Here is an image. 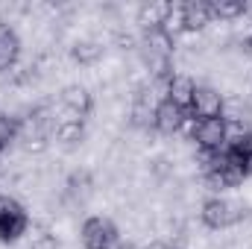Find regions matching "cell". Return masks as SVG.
Returning a JSON list of instances; mask_svg holds the SVG:
<instances>
[{"label":"cell","mask_w":252,"mask_h":249,"mask_svg":"<svg viewBox=\"0 0 252 249\" xmlns=\"http://www.w3.org/2000/svg\"><path fill=\"white\" fill-rule=\"evenodd\" d=\"M250 208L244 202H235L229 196H205L199 205V223L208 232H226L241 223H247Z\"/></svg>","instance_id":"1"},{"label":"cell","mask_w":252,"mask_h":249,"mask_svg":"<svg viewBox=\"0 0 252 249\" xmlns=\"http://www.w3.org/2000/svg\"><path fill=\"white\" fill-rule=\"evenodd\" d=\"M79 244L82 249H121L124 235L109 214H88L79 223Z\"/></svg>","instance_id":"2"},{"label":"cell","mask_w":252,"mask_h":249,"mask_svg":"<svg viewBox=\"0 0 252 249\" xmlns=\"http://www.w3.org/2000/svg\"><path fill=\"white\" fill-rule=\"evenodd\" d=\"M32 226L30 208L15 196H0V244H18Z\"/></svg>","instance_id":"3"},{"label":"cell","mask_w":252,"mask_h":249,"mask_svg":"<svg viewBox=\"0 0 252 249\" xmlns=\"http://www.w3.org/2000/svg\"><path fill=\"white\" fill-rule=\"evenodd\" d=\"M182 132H185V138H188L190 144H196V150H208V153L223 150L226 141H229V124H226V118L188 121Z\"/></svg>","instance_id":"4"},{"label":"cell","mask_w":252,"mask_h":249,"mask_svg":"<svg viewBox=\"0 0 252 249\" xmlns=\"http://www.w3.org/2000/svg\"><path fill=\"white\" fill-rule=\"evenodd\" d=\"M59 109L64 112V118H79V121H88L97 109V100H94V91L88 85H79V82H70L59 91Z\"/></svg>","instance_id":"5"},{"label":"cell","mask_w":252,"mask_h":249,"mask_svg":"<svg viewBox=\"0 0 252 249\" xmlns=\"http://www.w3.org/2000/svg\"><path fill=\"white\" fill-rule=\"evenodd\" d=\"M226 112V94L214 85H205V82H196V91H193V100L188 106L190 121H208V118H223Z\"/></svg>","instance_id":"6"},{"label":"cell","mask_w":252,"mask_h":249,"mask_svg":"<svg viewBox=\"0 0 252 249\" xmlns=\"http://www.w3.org/2000/svg\"><path fill=\"white\" fill-rule=\"evenodd\" d=\"M24 56V41H21V32L15 30L12 21H3L0 18V76L3 73H12Z\"/></svg>","instance_id":"7"},{"label":"cell","mask_w":252,"mask_h":249,"mask_svg":"<svg viewBox=\"0 0 252 249\" xmlns=\"http://www.w3.org/2000/svg\"><path fill=\"white\" fill-rule=\"evenodd\" d=\"M190 121V115L185 109H179L176 103H170V100H161L158 106H156V118H153V132H158V135H164V138H173V135H179L185 124Z\"/></svg>","instance_id":"8"},{"label":"cell","mask_w":252,"mask_h":249,"mask_svg":"<svg viewBox=\"0 0 252 249\" xmlns=\"http://www.w3.org/2000/svg\"><path fill=\"white\" fill-rule=\"evenodd\" d=\"M67 53H70V62L79 64V67H97L106 56V44L100 38L88 35V38H76Z\"/></svg>","instance_id":"9"},{"label":"cell","mask_w":252,"mask_h":249,"mask_svg":"<svg viewBox=\"0 0 252 249\" xmlns=\"http://www.w3.org/2000/svg\"><path fill=\"white\" fill-rule=\"evenodd\" d=\"M193 91H196V79L190 76L188 70H176L170 79H167V88H164V100L176 103L179 109L188 112L190 100H193Z\"/></svg>","instance_id":"10"},{"label":"cell","mask_w":252,"mask_h":249,"mask_svg":"<svg viewBox=\"0 0 252 249\" xmlns=\"http://www.w3.org/2000/svg\"><path fill=\"white\" fill-rule=\"evenodd\" d=\"M182 15H185V35H202L214 24L208 0H188V3H182Z\"/></svg>","instance_id":"11"},{"label":"cell","mask_w":252,"mask_h":249,"mask_svg":"<svg viewBox=\"0 0 252 249\" xmlns=\"http://www.w3.org/2000/svg\"><path fill=\"white\" fill-rule=\"evenodd\" d=\"M85 135H88V124L79 121V118H59L56 126H53V141L64 150L79 147L85 141Z\"/></svg>","instance_id":"12"},{"label":"cell","mask_w":252,"mask_h":249,"mask_svg":"<svg viewBox=\"0 0 252 249\" xmlns=\"http://www.w3.org/2000/svg\"><path fill=\"white\" fill-rule=\"evenodd\" d=\"M208 6H211L214 24H226V27L250 15V3L244 0H208Z\"/></svg>","instance_id":"13"},{"label":"cell","mask_w":252,"mask_h":249,"mask_svg":"<svg viewBox=\"0 0 252 249\" xmlns=\"http://www.w3.org/2000/svg\"><path fill=\"white\" fill-rule=\"evenodd\" d=\"M170 9H173V3H141V6H138V12H135V21H138L141 32L164 27V21H167Z\"/></svg>","instance_id":"14"},{"label":"cell","mask_w":252,"mask_h":249,"mask_svg":"<svg viewBox=\"0 0 252 249\" xmlns=\"http://www.w3.org/2000/svg\"><path fill=\"white\" fill-rule=\"evenodd\" d=\"M141 50L161 53V56H176L179 41H176L170 32H164V30L158 27V30H147V32H141Z\"/></svg>","instance_id":"15"},{"label":"cell","mask_w":252,"mask_h":249,"mask_svg":"<svg viewBox=\"0 0 252 249\" xmlns=\"http://www.w3.org/2000/svg\"><path fill=\"white\" fill-rule=\"evenodd\" d=\"M12 144H18V115L0 109V156H3Z\"/></svg>","instance_id":"16"},{"label":"cell","mask_w":252,"mask_h":249,"mask_svg":"<svg viewBox=\"0 0 252 249\" xmlns=\"http://www.w3.org/2000/svg\"><path fill=\"white\" fill-rule=\"evenodd\" d=\"M161 30L170 32L176 41L185 38V15H182V3H173V9H170V15H167V21H164Z\"/></svg>","instance_id":"17"},{"label":"cell","mask_w":252,"mask_h":249,"mask_svg":"<svg viewBox=\"0 0 252 249\" xmlns=\"http://www.w3.org/2000/svg\"><path fill=\"white\" fill-rule=\"evenodd\" d=\"M27 249H62V241L56 238V235H35L32 241H30V247Z\"/></svg>","instance_id":"18"},{"label":"cell","mask_w":252,"mask_h":249,"mask_svg":"<svg viewBox=\"0 0 252 249\" xmlns=\"http://www.w3.org/2000/svg\"><path fill=\"white\" fill-rule=\"evenodd\" d=\"M144 249H176V247H173V244H167V241H158V238H156V241H150Z\"/></svg>","instance_id":"19"},{"label":"cell","mask_w":252,"mask_h":249,"mask_svg":"<svg viewBox=\"0 0 252 249\" xmlns=\"http://www.w3.org/2000/svg\"><path fill=\"white\" fill-rule=\"evenodd\" d=\"M238 47H241L244 53H250V56H252V32L247 35V38H244V41H238Z\"/></svg>","instance_id":"20"},{"label":"cell","mask_w":252,"mask_h":249,"mask_svg":"<svg viewBox=\"0 0 252 249\" xmlns=\"http://www.w3.org/2000/svg\"><path fill=\"white\" fill-rule=\"evenodd\" d=\"M121 249H144V247H138L135 241H126V238H124V244H121Z\"/></svg>","instance_id":"21"}]
</instances>
